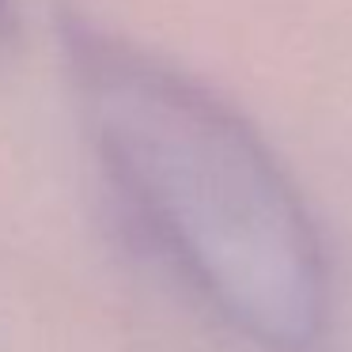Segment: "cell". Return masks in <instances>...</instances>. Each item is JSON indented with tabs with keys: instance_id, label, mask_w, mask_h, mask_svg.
<instances>
[{
	"instance_id": "cell-1",
	"label": "cell",
	"mask_w": 352,
	"mask_h": 352,
	"mask_svg": "<svg viewBox=\"0 0 352 352\" xmlns=\"http://www.w3.org/2000/svg\"><path fill=\"white\" fill-rule=\"evenodd\" d=\"M12 31H16V4L0 0V42H8Z\"/></svg>"
}]
</instances>
